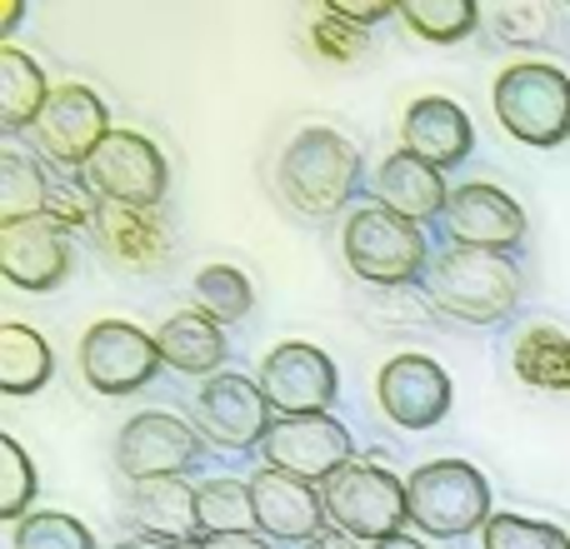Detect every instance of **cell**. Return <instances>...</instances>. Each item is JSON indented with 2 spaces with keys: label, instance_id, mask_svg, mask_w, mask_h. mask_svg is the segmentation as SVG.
<instances>
[{
  "label": "cell",
  "instance_id": "d6986e66",
  "mask_svg": "<svg viewBox=\"0 0 570 549\" xmlns=\"http://www.w3.org/2000/svg\"><path fill=\"white\" fill-rule=\"evenodd\" d=\"M90 236H96L100 256L120 270L150 274L170 260V230H166V220H160V210H136V206H110V200H100Z\"/></svg>",
  "mask_w": 570,
  "mask_h": 549
},
{
  "label": "cell",
  "instance_id": "2e32d148",
  "mask_svg": "<svg viewBox=\"0 0 570 549\" xmlns=\"http://www.w3.org/2000/svg\"><path fill=\"white\" fill-rule=\"evenodd\" d=\"M0 274L30 295L60 290L70 274V230H60L50 216L0 226Z\"/></svg>",
  "mask_w": 570,
  "mask_h": 549
},
{
  "label": "cell",
  "instance_id": "5bb4252c",
  "mask_svg": "<svg viewBox=\"0 0 570 549\" xmlns=\"http://www.w3.org/2000/svg\"><path fill=\"white\" fill-rule=\"evenodd\" d=\"M445 236L461 250H485V256H511L525 240V210L511 190L471 180L451 190L445 206Z\"/></svg>",
  "mask_w": 570,
  "mask_h": 549
},
{
  "label": "cell",
  "instance_id": "cb8c5ba5",
  "mask_svg": "<svg viewBox=\"0 0 570 549\" xmlns=\"http://www.w3.org/2000/svg\"><path fill=\"white\" fill-rule=\"evenodd\" d=\"M50 76L16 46H0V126L16 136V130L40 126L50 106Z\"/></svg>",
  "mask_w": 570,
  "mask_h": 549
},
{
  "label": "cell",
  "instance_id": "e0dca14e",
  "mask_svg": "<svg viewBox=\"0 0 570 549\" xmlns=\"http://www.w3.org/2000/svg\"><path fill=\"white\" fill-rule=\"evenodd\" d=\"M250 500H256V530L271 545H311L331 525L321 485H305L295 475L266 470V465L250 475Z\"/></svg>",
  "mask_w": 570,
  "mask_h": 549
},
{
  "label": "cell",
  "instance_id": "4dcf8cb0",
  "mask_svg": "<svg viewBox=\"0 0 570 549\" xmlns=\"http://www.w3.org/2000/svg\"><path fill=\"white\" fill-rule=\"evenodd\" d=\"M481 549H570V535L531 515H491V525L481 530Z\"/></svg>",
  "mask_w": 570,
  "mask_h": 549
},
{
  "label": "cell",
  "instance_id": "8fae6325",
  "mask_svg": "<svg viewBox=\"0 0 570 549\" xmlns=\"http://www.w3.org/2000/svg\"><path fill=\"white\" fill-rule=\"evenodd\" d=\"M266 470L295 475L305 485H325L355 460V440L335 415H295V420H276L261 445Z\"/></svg>",
  "mask_w": 570,
  "mask_h": 549
},
{
  "label": "cell",
  "instance_id": "f35d334b",
  "mask_svg": "<svg viewBox=\"0 0 570 549\" xmlns=\"http://www.w3.org/2000/svg\"><path fill=\"white\" fill-rule=\"evenodd\" d=\"M116 549H186V545H170V540H150V535H136V540H120Z\"/></svg>",
  "mask_w": 570,
  "mask_h": 549
},
{
  "label": "cell",
  "instance_id": "1f68e13d",
  "mask_svg": "<svg viewBox=\"0 0 570 549\" xmlns=\"http://www.w3.org/2000/svg\"><path fill=\"white\" fill-rule=\"evenodd\" d=\"M0 520H26L30 515V495H36V465L20 450L16 435H0Z\"/></svg>",
  "mask_w": 570,
  "mask_h": 549
},
{
  "label": "cell",
  "instance_id": "7a4b0ae2",
  "mask_svg": "<svg viewBox=\"0 0 570 549\" xmlns=\"http://www.w3.org/2000/svg\"><path fill=\"white\" fill-rule=\"evenodd\" d=\"M425 295H431L435 310L455 315L465 325H501L521 305V266L511 256L451 246L425 270Z\"/></svg>",
  "mask_w": 570,
  "mask_h": 549
},
{
  "label": "cell",
  "instance_id": "83f0119b",
  "mask_svg": "<svg viewBox=\"0 0 570 549\" xmlns=\"http://www.w3.org/2000/svg\"><path fill=\"white\" fill-rule=\"evenodd\" d=\"M46 200H50L46 170L30 156H20V150H6V156H0V226L46 216Z\"/></svg>",
  "mask_w": 570,
  "mask_h": 549
},
{
  "label": "cell",
  "instance_id": "8992f818",
  "mask_svg": "<svg viewBox=\"0 0 570 549\" xmlns=\"http://www.w3.org/2000/svg\"><path fill=\"white\" fill-rule=\"evenodd\" d=\"M321 495H325L331 525L345 535H355L361 545L395 540V535H405V525H411L405 480L375 460H351L335 480L321 485Z\"/></svg>",
  "mask_w": 570,
  "mask_h": 549
},
{
  "label": "cell",
  "instance_id": "4316f807",
  "mask_svg": "<svg viewBox=\"0 0 570 549\" xmlns=\"http://www.w3.org/2000/svg\"><path fill=\"white\" fill-rule=\"evenodd\" d=\"M401 26L431 46H455L481 26V6H471V0H401Z\"/></svg>",
  "mask_w": 570,
  "mask_h": 549
},
{
  "label": "cell",
  "instance_id": "52a82bcc",
  "mask_svg": "<svg viewBox=\"0 0 570 549\" xmlns=\"http://www.w3.org/2000/svg\"><path fill=\"white\" fill-rule=\"evenodd\" d=\"M80 180L96 190V200H110V206L160 210L166 186H170V166L150 136H140V130H110L106 146L86 160Z\"/></svg>",
  "mask_w": 570,
  "mask_h": 549
},
{
  "label": "cell",
  "instance_id": "4fadbf2b",
  "mask_svg": "<svg viewBox=\"0 0 570 549\" xmlns=\"http://www.w3.org/2000/svg\"><path fill=\"white\" fill-rule=\"evenodd\" d=\"M375 400H381L385 420L401 430H435L451 415L455 385L431 355H395L375 375Z\"/></svg>",
  "mask_w": 570,
  "mask_h": 549
},
{
  "label": "cell",
  "instance_id": "ab89813d",
  "mask_svg": "<svg viewBox=\"0 0 570 549\" xmlns=\"http://www.w3.org/2000/svg\"><path fill=\"white\" fill-rule=\"evenodd\" d=\"M371 549H431V545L415 540V535H395V540H381V545H371Z\"/></svg>",
  "mask_w": 570,
  "mask_h": 549
},
{
  "label": "cell",
  "instance_id": "3957f363",
  "mask_svg": "<svg viewBox=\"0 0 570 549\" xmlns=\"http://www.w3.org/2000/svg\"><path fill=\"white\" fill-rule=\"evenodd\" d=\"M341 256L355 280L385 285V290L425 285V270H431V260H435L425 230L385 206H361L345 216Z\"/></svg>",
  "mask_w": 570,
  "mask_h": 549
},
{
  "label": "cell",
  "instance_id": "6da1fadb",
  "mask_svg": "<svg viewBox=\"0 0 570 549\" xmlns=\"http://www.w3.org/2000/svg\"><path fill=\"white\" fill-rule=\"evenodd\" d=\"M281 196L291 200L301 216L311 220H331L345 216L351 200L361 196V150L331 126H305L291 136V146L281 150Z\"/></svg>",
  "mask_w": 570,
  "mask_h": 549
},
{
  "label": "cell",
  "instance_id": "74e56055",
  "mask_svg": "<svg viewBox=\"0 0 570 549\" xmlns=\"http://www.w3.org/2000/svg\"><path fill=\"white\" fill-rule=\"evenodd\" d=\"M20 16H26L20 0H0V40H10V30L20 26Z\"/></svg>",
  "mask_w": 570,
  "mask_h": 549
},
{
  "label": "cell",
  "instance_id": "836d02e7",
  "mask_svg": "<svg viewBox=\"0 0 570 549\" xmlns=\"http://www.w3.org/2000/svg\"><path fill=\"white\" fill-rule=\"evenodd\" d=\"M96 210H100V200L86 180H50L46 216L56 220L60 230H70V236H76V230H90L96 226Z\"/></svg>",
  "mask_w": 570,
  "mask_h": 549
},
{
  "label": "cell",
  "instance_id": "f546056e",
  "mask_svg": "<svg viewBox=\"0 0 570 549\" xmlns=\"http://www.w3.org/2000/svg\"><path fill=\"white\" fill-rule=\"evenodd\" d=\"M10 549H100L96 535L66 510H30L16 525V540Z\"/></svg>",
  "mask_w": 570,
  "mask_h": 549
},
{
  "label": "cell",
  "instance_id": "9a60e30c",
  "mask_svg": "<svg viewBox=\"0 0 570 549\" xmlns=\"http://www.w3.org/2000/svg\"><path fill=\"white\" fill-rule=\"evenodd\" d=\"M110 130L116 126H110L106 100H100L90 86L70 80V86H56V96H50L36 136H40L46 160H56V166H66V170H86V160L106 146Z\"/></svg>",
  "mask_w": 570,
  "mask_h": 549
},
{
  "label": "cell",
  "instance_id": "ac0fdd59",
  "mask_svg": "<svg viewBox=\"0 0 570 549\" xmlns=\"http://www.w3.org/2000/svg\"><path fill=\"white\" fill-rule=\"evenodd\" d=\"M401 150L421 156L425 166L445 170L465 166L475 150V126L451 96H421L405 106V120H401Z\"/></svg>",
  "mask_w": 570,
  "mask_h": 549
},
{
  "label": "cell",
  "instance_id": "484cf974",
  "mask_svg": "<svg viewBox=\"0 0 570 549\" xmlns=\"http://www.w3.org/2000/svg\"><path fill=\"white\" fill-rule=\"evenodd\" d=\"M200 530L210 535H261L256 530V500H250V480L220 475V480L200 485Z\"/></svg>",
  "mask_w": 570,
  "mask_h": 549
},
{
  "label": "cell",
  "instance_id": "7402d4cb",
  "mask_svg": "<svg viewBox=\"0 0 570 549\" xmlns=\"http://www.w3.org/2000/svg\"><path fill=\"white\" fill-rule=\"evenodd\" d=\"M156 345H160V360H166L170 370L190 375V380H216V375H226L220 370L230 355L226 325H216L200 310H176L156 330Z\"/></svg>",
  "mask_w": 570,
  "mask_h": 549
},
{
  "label": "cell",
  "instance_id": "8d00e7d4",
  "mask_svg": "<svg viewBox=\"0 0 570 549\" xmlns=\"http://www.w3.org/2000/svg\"><path fill=\"white\" fill-rule=\"evenodd\" d=\"M305 549H365V545L355 540V535H345V530H335V525H325V530L315 535V540L305 545Z\"/></svg>",
  "mask_w": 570,
  "mask_h": 549
},
{
  "label": "cell",
  "instance_id": "ffe728a7",
  "mask_svg": "<svg viewBox=\"0 0 570 549\" xmlns=\"http://www.w3.org/2000/svg\"><path fill=\"white\" fill-rule=\"evenodd\" d=\"M371 186H375V206L395 210V216L415 220V226H425V220H445V206H451V186H445V176L435 166H425L421 156H411V150L385 156Z\"/></svg>",
  "mask_w": 570,
  "mask_h": 549
},
{
  "label": "cell",
  "instance_id": "277c9868",
  "mask_svg": "<svg viewBox=\"0 0 570 549\" xmlns=\"http://www.w3.org/2000/svg\"><path fill=\"white\" fill-rule=\"evenodd\" d=\"M491 106L505 136L531 150H556L570 140V76L551 60H521L501 70Z\"/></svg>",
  "mask_w": 570,
  "mask_h": 549
},
{
  "label": "cell",
  "instance_id": "603a6c76",
  "mask_svg": "<svg viewBox=\"0 0 570 549\" xmlns=\"http://www.w3.org/2000/svg\"><path fill=\"white\" fill-rule=\"evenodd\" d=\"M511 370L541 395H570V335L561 325H525L511 345Z\"/></svg>",
  "mask_w": 570,
  "mask_h": 549
},
{
  "label": "cell",
  "instance_id": "e575fe53",
  "mask_svg": "<svg viewBox=\"0 0 570 549\" xmlns=\"http://www.w3.org/2000/svg\"><path fill=\"white\" fill-rule=\"evenodd\" d=\"M546 10L541 6H501L495 10V30H501V40L505 46H541L546 40Z\"/></svg>",
  "mask_w": 570,
  "mask_h": 549
},
{
  "label": "cell",
  "instance_id": "f1b7e54d",
  "mask_svg": "<svg viewBox=\"0 0 570 549\" xmlns=\"http://www.w3.org/2000/svg\"><path fill=\"white\" fill-rule=\"evenodd\" d=\"M190 295H196V310L210 315L216 325H236L250 315V305H256V290H250V274L236 270V266H206L196 274V285H190Z\"/></svg>",
  "mask_w": 570,
  "mask_h": 549
},
{
  "label": "cell",
  "instance_id": "30bf717a",
  "mask_svg": "<svg viewBox=\"0 0 570 549\" xmlns=\"http://www.w3.org/2000/svg\"><path fill=\"white\" fill-rule=\"evenodd\" d=\"M116 465L130 485L140 480H186L200 465V430L180 415L146 410L120 425L116 435Z\"/></svg>",
  "mask_w": 570,
  "mask_h": 549
},
{
  "label": "cell",
  "instance_id": "7c38bea8",
  "mask_svg": "<svg viewBox=\"0 0 570 549\" xmlns=\"http://www.w3.org/2000/svg\"><path fill=\"white\" fill-rule=\"evenodd\" d=\"M271 425H276V410H271V400L261 395L256 380H246V375H216V380L200 385L196 395V430L206 435V440H216L220 450H261L271 435Z\"/></svg>",
  "mask_w": 570,
  "mask_h": 549
},
{
  "label": "cell",
  "instance_id": "5b68a950",
  "mask_svg": "<svg viewBox=\"0 0 570 549\" xmlns=\"http://www.w3.org/2000/svg\"><path fill=\"white\" fill-rule=\"evenodd\" d=\"M411 525L425 540H465L491 525V485L471 460H431L405 480Z\"/></svg>",
  "mask_w": 570,
  "mask_h": 549
},
{
  "label": "cell",
  "instance_id": "d6a6232c",
  "mask_svg": "<svg viewBox=\"0 0 570 549\" xmlns=\"http://www.w3.org/2000/svg\"><path fill=\"white\" fill-rule=\"evenodd\" d=\"M311 46L325 60H355L365 50V26H355L351 16H341L335 6H321L311 20Z\"/></svg>",
  "mask_w": 570,
  "mask_h": 549
},
{
  "label": "cell",
  "instance_id": "d590c367",
  "mask_svg": "<svg viewBox=\"0 0 570 549\" xmlns=\"http://www.w3.org/2000/svg\"><path fill=\"white\" fill-rule=\"evenodd\" d=\"M196 549H276L266 540V535H210V540H200Z\"/></svg>",
  "mask_w": 570,
  "mask_h": 549
},
{
  "label": "cell",
  "instance_id": "9c48e42d",
  "mask_svg": "<svg viewBox=\"0 0 570 549\" xmlns=\"http://www.w3.org/2000/svg\"><path fill=\"white\" fill-rule=\"evenodd\" d=\"M261 395L271 400L276 420H295V415H331V405L341 400V370L321 345L285 340L261 360L256 370Z\"/></svg>",
  "mask_w": 570,
  "mask_h": 549
},
{
  "label": "cell",
  "instance_id": "44dd1931",
  "mask_svg": "<svg viewBox=\"0 0 570 549\" xmlns=\"http://www.w3.org/2000/svg\"><path fill=\"white\" fill-rule=\"evenodd\" d=\"M130 520L150 535V540H170L196 549L206 540L200 530V485L190 480H140L130 485Z\"/></svg>",
  "mask_w": 570,
  "mask_h": 549
},
{
  "label": "cell",
  "instance_id": "d4e9b609",
  "mask_svg": "<svg viewBox=\"0 0 570 549\" xmlns=\"http://www.w3.org/2000/svg\"><path fill=\"white\" fill-rule=\"evenodd\" d=\"M56 375V355H50V340L30 325H0V390L10 400H26L40 385H50Z\"/></svg>",
  "mask_w": 570,
  "mask_h": 549
},
{
  "label": "cell",
  "instance_id": "ba28073f",
  "mask_svg": "<svg viewBox=\"0 0 570 549\" xmlns=\"http://www.w3.org/2000/svg\"><path fill=\"white\" fill-rule=\"evenodd\" d=\"M160 345L130 320H96L80 335V375L96 395L126 400L160 375Z\"/></svg>",
  "mask_w": 570,
  "mask_h": 549
}]
</instances>
